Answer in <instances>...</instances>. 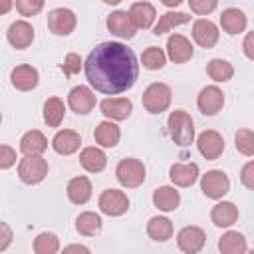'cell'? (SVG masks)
<instances>
[{"label": "cell", "instance_id": "cell-1", "mask_svg": "<svg viewBox=\"0 0 254 254\" xmlns=\"http://www.w3.org/2000/svg\"><path fill=\"white\" fill-rule=\"evenodd\" d=\"M85 77L95 91L117 95L131 89L139 75L137 56L119 42H103L91 50L85 64Z\"/></svg>", "mask_w": 254, "mask_h": 254}, {"label": "cell", "instance_id": "cell-2", "mask_svg": "<svg viewBox=\"0 0 254 254\" xmlns=\"http://www.w3.org/2000/svg\"><path fill=\"white\" fill-rule=\"evenodd\" d=\"M167 125H169V133H171V139L175 141V145L179 147H189L194 139V123L190 119V115L183 109H175L169 119H167Z\"/></svg>", "mask_w": 254, "mask_h": 254}, {"label": "cell", "instance_id": "cell-3", "mask_svg": "<svg viewBox=\"0 0 254 254\" xmlns=\"http://www.w3.org/2000/svg\"><path fill=\"white\" fill-rule=\"evenodd\" d=\"M171 97H173V93L167 83H151L143 91L141 101L149 113H163L171 105Z\"/></svg>", "mask_w": 254, "mask_h": 254}, {"label": "cell", "instance_id": "cell-4", "mask_svg": "<svg viewBox=\"0 0 254 254\" xmlns=\"http://www.w3.org/2000/svg\"><path fill=\"white\" fill-rule=\"evenodd\" d=\"M48 175V163L40 155H26L18 165V177L26 185H38Z\"/></svg>", "mask_w": 254, "mask_h": 254}, {"label": "cell", "instance_id": "cell-5", "mask_svg": "<svg viewBox=\"0 0 254 254\" xmlns=\"http://www.w3.org/2000/svg\"><path fill=\"white\" fill-rule=\"evenodd\" d=\"M115 177L121 187L135 189L145 181V165L139 159H123L115 169Z\"/></svg>", "mask_w": 254, "mask_h": 254}, {"label": "cell", "instance_id": "cell-6", "mask_svg": "<svg viewBox=\"0 0 254 254\" xmlns=\"http://www.w3.org/2000/svg\"><path fill=\"white\" fill-rule=\"evenodd\" d=\"M99 210L107 216H121L127 212L129 208V198L123 190H115V189H107L99 194Z\"/></svg>", "mask_w": 254, "mask_h": 254}, {"label": "cell", "instance_id": "cell-7", "mask_svg": "<svg viewBox=\"0 0 254 254\" xmlns=\"http://www.w3.org/2000/svg\"><path fill=\"white\" fill-rule=\"evenodd\" d=\"M77 18L69 8H56L48 14V28L56 36H67L75 30Z\"/></svg>", "mask_w": 254, "mask_h": 254}, {"label": "cell", "instance_id": "cell-8", "mask_svg": "<svg viewBox=\"0 0 254 254\" xmlns=\"http://www.w3.org/2000/svg\"><path fill=\"white\" fill-rule=\"evenodd\" d=\"M200 190L208 198H222L230 190V181L222 171H208L200 179Z\"/></svg>", "mask_w": 254, "mask_h": 254}, {"label": "cell", "instance_id": "cell-9", "mask_svg": "<svg viewBox=\"0 0 254 254\" xmlns=\"http://www.w3.org/2000/svg\"><path fill=\"white\" fill-rule=\"evenodd\" d=\"M196 147H198V153L206 159V161H214L222 155L224 151V139L218 131H212V129H206L198 135L196 139Z\"/></svg>", "mask_w": 254, "mask_h": 254}, {"label": "cell", "instance_id": "cell-10", "mask_svg": "<svg viewBox=\"0 0 254 254\" xmlns=\"http://www.w3.org/2000/svg\"><path fill=\"white\" fill-rule=\"evenodd\" d=\"M196 105H198V111L202 115H216L222 105H224V93L216 87V85H206L200 93H198V99H196Z\"/></svg>", "mask_w": 254, "mask_h": 254}, {"label": "cell", "instance_id": "cell-11", "mask_svg": "<svg viewBox=\"0 0 254 254\" xmlns=\"http://www.w3.org/2000/svg\"><path fill=\"white\" fill-rule=\"evenodd\" d=\"M204 242H206V234L198 226H185L177 234V244L187 254H194V252L202 250Z\"/></svg>", "mask_w": 254, "mask_h": 254}, {"label": "cell", "instance_id": "cell-12", "mask_svg": "<svg viewBox=\"0 0 254 254\" xmlns=\"http://www.w3.org/2000/svg\"><path fill=\"white\" fill-rule=\"evenodd\" d=\"M67 105L71 107V111H75L77 115H87L93 107H95V93L85 87V85H77L69 91L67 95Z\"/></svg>", "mask_w": 254, "mask_h": 254}, {"label": "cell", "instance_id": "cell-13", "mask_svg": "<svg viewBox=\"0 0 254 254\" xmlns=\"http://www.w3.org/2000/svg\"><path fill=\"white\" fill-rule=\"evenodd\" d=\"M99 109H101V113L107 117V119H113V121H123V119H127L129 115H131V111H133V103H131V99H127V97H107V99H103L101 103H99Z\"/></svg>", "mask_w": 254, "mask_h": 254}, {"label": "cell", "instance_id": "cell-14", "mask_svg": "<svg viewBox=\"0 0 254 254\" xmlns=\"http://www.w3.org/2000/svg\"><path fill=\"white\" fill-rule=\"evenodd\" d=\"M107 30L111 34H115L117 38H123V40H131L137 32V28L133 26V22L125 10H117V12L107 16Z\"/></svg>", "mask_w": 254, "mask_h": 254}, {"label": "cell", "instance_id": "cell-15", "mask_svg": "<svg viewBox=\"0 0 254 254\" xmlns=\"http://www.w3.org/2000/svg\"><path fill=\"white\" fill-rule=\"evenodd\" d=\"M6 38H8V42H10L12 48L24 50V48H28V46L32 44V40H34V28H32L26 20H16V22L8 28Z\"/></svg>", "mask_w": 254, "mask_h": 254}, {"label": "cell", "instance_id": "cell-16", "mask_svg": "<svg viewBox=\"0 0 254 254\" xmlns=\"http://www.w3.org/2000/svg\"><path fill=\"white\" fill-rule=\"evenodd\" d=\"M167 56L175 64H185V62H189L192 58V44L185 36L173 34L167 40Z\"/></svg>", "mask_w": 254, "mask_h": 254}, {"label": "cell", "instance_id": "cell-17", "mask_svg": "<svg viewBox=\"0 0 254 254\" xmlns=\"http://www.w3.org/2000/svg\"><path fill=\"white\" fill-rule=\"evenodd\" d=\"M192 38L200 48H214L218 42V28L210 20L200 18L192 24Z\"/></svg>", "mask_w": 254, "mask_h": 254}, {"label": "cell", "instance_id": "cell-18", "mask_svg": "<svg viewBox=\"0 0 254 254\" xmlns=\"http://www.w3.org/2000/svg\"><path fill=\"white\" fill-rule=\"evenodd\" d=\"M10 81H12V85L16 89L30 91V89H34L38 85V69L32 67V65H26V64L16 65L12 69V73H10Z\"/></svg>", "mask_w": 254, "mask_h": 254}, {"label": "cell", "instance_id": "cell-19", "mask_svg": "<svg viewBox=\"0 0 254 254\" xmlns=\"http://www.w3.org/2000/svg\"><path fill=\"white\" fill-rule=\"evenodd\" d=\"M81 145V139H79V133H75L73 129H64V131H58L52 139V147L56 153L60 155H73Z\"/></svg>", "mask_w": 254, "mask_h": 254}, {"label": "cell", "instance_id": "cell-20", "mask_svg": "<svg viewBox=\"0 0 254 254\" xmlns=\"http://www.w3.org/2000/svg\"><path fill=\"white\" fill-rule=\"evenodd\" d=\"M127 14H129L133 26L139 28V30L151 28L153 22H155V18H157V12H155V8H153L149 2H135V4L129 8Z\"/></svg>", "mask_w": 254, "mask_h": 254}, {"label": "cell", "instance_id": "cell-21", "mask_svg": "<svg viewBox=\"0 0 254 254\" xmlns=\"http://www.w3.org/2000/svg\"><path fill=\"white\" fill-rule=\"evenodd\" d=\"M246 24H248L246 14H244L242 10H238V8H226V10H222V14H220V26H222V30H224L226 34H230V36L242 34V32L246 30Z\"/></svg>", "mask_w": 254, "mask_h": 254}, {"label": "cell", "instance_id": "cell-22", "mask_svg": "<svg viewBox=\"0 0 254 254\" xmlns=\"http://www.w3.org/2000/svg\"><path fill=\"white\" fill-rule=\"evenodd\" d=\"M169 177L177 187H190L198 179V165L196 163H177L171 167Z\"/></svg>", "mask_w": 254, "mask_h": 254}, {"label": "cell", "instance_id": "cell-23", "mask_svg": "<svg viewBox=\"0 0 254 254\" xmlns=\"http://www.w3.org/2000/svg\"><path fill=\"white\" fill-rule=\"evenodd\" d=\"M210 220L220 226V228H226V226H232L236 220H238V208L234 206V202H228V200H222L218 204L212 206L210 210Z\"/></svg>", "mask_w": 254, "mask_h": 254}, {"label": "cell", "instance_id": "cell-24", "mask_svg": "<svg viewBox=\"0 0 254 254\" xmlns=\"http://www.w3.org/2000/svg\"><path fill=\"white\" fill-rule=\"evenodd\" d=\"M46 149H48V139L38 129H32V131L24 133L22 139H20V151L24 155H42Z\"/></svg>", "mask_w": 254, "mask_h": 254}, {"label": "cell", "instance_id": "cell-25", "mask_svg": "<svg viewBox=\"0 0 254 254\" xmlns=\"http://www.w3.org/2000/svg\"><path fill=\"white\" fill-rule=\"evenodd\" d=\"M79 163L87 173H101L107 165V157L97 147H85L79 153Z\"/></svg>", "mask_w": 254, "mask_h": 254}, {"label": "cell", "instance_id": "cell-26", "mask_svg": "<svg viewBox=\"0 0 254 254\" xmlns=\"http://www.w3.org/2000/svg\"><path fill=\"white\" fill-rule=\"evenodd\" d=\"M67 198L73 204H85L91 198V183L87 177H75L67 183Z\"/></svg>", "mask_w": 254, "mask_h": 254}, {"label": "cell", "instance_id": "cell-27", "mask_svg": "<svg viewBox=\"0 0 254 254\" xmlns=\"http://www.w3.org/2000/svg\"><path fill=\"white\" fill-rule=\"evenodd\" d=\"M181 202V194L179 190H175L173 187H159L155 192H153V204L159 208V210H165V212H171L179 206Z\"/></svg>", "mask_w": 254, "mask_h": 254}, {"label": "cell", "instance_id": "cell-28", "mask_svg": "<svg viewBox=\"0 0 254 254\" xmlns=\"http://www.w3.org/2000/svg\"><path fill=\"white\" fill-rule=\"evenodd\" d=\"M93 137H95V141H97L101 147H115V145L119 143L121 131H119V127H117L113 121H101V123L95 127Z\"/></svg>", "mask_w": 254, "mask_h": 254}, {"label": "cell", "instance_id": "cell-29", "mask_svg": "<svg viewBox=\"0 0 254 254\" xmlns=\"http://www.w3.org/2000/svg\"><path fill=\"white\" fill-rule=\"evenodd\" d=\"M147 234L155 242H167L173 236V224L165 216H153L147 222Z\"/></svg>", "mask_w": 254, "mask_h": 254}, {"label": "cell", "instance_id": "cell-30", "mask_svg": "<svg viewBox=\"0 0 254 254\" xmlns=\"http://www.w3.org/2000/svg\"><path fill=\"white\" fill-rule=\"evenodd\" d=\"M246 248H248L246 238L240 232H234V230L222 234L220 240H218V250L222 254H242V252H246Z\"/></svg>", "mask_w": 254, "mask_h": 254}, {"label": "cell", "instance_id": "cell-31", "mask_svg": "<svg viewBox=\"0 0 254 254\" xmlns=\"http://www.w3.org/2000/svg\"><path fill=\"white\" fill-rule=\"evenodd\" d=\"M65 113V105L60 97H48L44 103V121L48 123V127H60L62 119Z\"/></svg>", "mask_w": 254, "mask_h": 254}, {"label": "cell", "instance_id": "cell-32", "mask_svg": "<svg viewBox=\"0 0 254 254\" xmlns=\"http://www.w3.org/2000/svg\"><path fill=\"white\" fill-rule=\"evenodd\" d=\"M75 230L81 236H95L101 230V218L95 212H81L75 218Z\"/></svg>", "mask_w": 254, "mask_h": 254}, {"label": "cell", "instance_id": "cell-33", "mask_svg": "<svg viewBox=\"0 0 254 254\" xmlns=\"http://www.w3.org/2000/svg\"><path fill=\"white\" fill-rule=\"evenodd\" d=\"M189 20H190V16H189V14H185V12H167V14H163V16L159 18V22H157V26H155L153 34H155V36H161V34H165V32L173 30L175 26L187 24Z\"/></svg>", "mask_w": 254, "mask_h": 254}, {"label": "cell", "instance_id": "cell-34", "mask_svg": "<svg viewBox=\"0 0 254 254\" xmlns=\"http://www.w3.org/2000/svg\"><path fill=\"white\" fill-rule=\"evenodd\" d=\"M206 73L214 81H228L234 75V67L226 60H210L206 64Z\"/></svg>", "mask_w": 254, "mask_h": 254}, {"label": "cell", "instance_id": "cell-35", "mask_svg": "<svg viewBox=\"0 0 254 254\" xmlns=\"http://www.w3.org/2000/svg\"><path fill=\"white\" fill-rule=\"evenodd\" d=\"M60 250V240L52 232H42L34 240V252L36 254H56Z\"/></svg>", "mask_w": 254, "mask_h": 254}, {"label": "cell", "instance_id": "cell-36", "mask_svg": "<svg viewBox=\"0 0 254 254\" xmlns=\"http://www.w3.org/2000/svg\"><path fill=\"white\" fill-rule=\"evenodd\" d=\"M141 62H143V67H147V69H161L165 65V62H167V56H165V52L161 48L151 46V48H147L143 52Z\"/></svg>", "mask_w": 254, "mask_h": 254}, {"label": "cell", "instance_id": "cell-37", "mask_svg": "<svg viewBox=\"0 0 254 254\" xmlns=\"http://www.w3.org/2000/svg\"><path fill=\"white\" fill-rule=\"evenodd\" d=\"M234 143H236V151L246 155V157H252L254 155V135L250 129H238L236 131V137H234Z\"/></svg>", "mask_w": 254, "mask_h": 254}, {"label": "cell", "instance_id": "cell-38", "mask_svg": "<svg viewBox=\"0 0 254 254\" xmlns=\"http://www.w3.org/2000/svg\"><path fill=\"white\" fill-rule=\"evenodd\" d=\"M44 8V0H16V10L22 16H36Z\"/></svg>", "mask_w": 254, "mask_h": 254}, {"label": "cell", "instance_id": "cell-39", "mask_svg": "<svg viewBox=\"0 0 254 254\" xmlns=\"http://www.w3.org/2000/svg\"><path fill=\"white\" fill-rule=\"evenodd\" d=\"M62 67V71H64V75H73V73H77L79 69H81V58L77 56V54H67L65 56V60H64V64L60 65Z\"/></svg>", "mask_w": 254, "mask_h": 254}, {"label": "cell", "instance_id": "cell-40", "mask_svg": "<svg viewBox=\"0 0 254 254\" xmlns=\"http://www.w3.org/2000/svg\"><path fill=\"white\" fill-rule=\"evenodd\" d=\"M216 4H218V0H189L190 10H192L194 14H198V16L210 14V12L216 8Z\"/></svg>", "mask_w": 254, "mask_h": 254}, {"label": "cell", "instance_id": "cell-41", "mask_svg": "<svg viewBox=\"0 0 254 254\" xmlns=\"http://www.w3.org/2000/svg\"><path fill=\"white\" fill-rule=\"evenodd\" d=\"M16 163V151L8 145H0V169H10Z\"/></svg>", "mask_w": 254, "mask_h": 254}, {"label": "cell", "instance_id": "cell-42", "mask_svg": "<svg viewBox=\"0 0 254 254\" xmlns=\"http://www.w3.org/2000/svg\"><path fill=\"white\" fill-rule=\"evenodd\" d=\"M240 181L246 189H254V163L248 161L244 167H242V173H240Z\"/></svg>", "mask_w": 254, "mask_h": 254}, {"label": "cell", "instance_id": "cell-43", "mask_svg": "<svg viewBox=\"0 0 254 254\" xmlns=\"http://www.w3.org/2000/svg\"><path fill=\"white\" fill-rule=\"evenodd\" d=\"M12 238H14L12 228L6 222H0V252H4L12 244Z\"/></svg>", "mask_w": 254, "mask_h": 254}, {"label": "cell", "instance_id": "cell-44", "mask_svg": "<svg viewBox=\"0 0 254 254\" xmlns=\"http://www.w3.org/2000/svg\"><path fill=\"white\" fill-rule=\"evenodd\" d=\"M244 54H246V58H248V60H254V50H252V34H248V36H246V40H244Z\"/></svg>", "mask_w": 254, "mask_h": 254}, {"label": "cell", "instance_id": "cell-45", "mask_svg": "<svg viewBox=\"0 0 254 254\" xmlns=\"http://www.w3.org/2000/svg\"><path fill=\"white\" fill-rule=\"evenodd\" d=\"M12 4H14V0H0V16L8 14L12 10Z\"/></svg>", "mask_w": 254, "mask_h": 254}, {"label": "cell", "instance_id": "cell-46", "mask_svg": "<svg viewBox=\"0 0 254 254\" xmlns=\"http://www.w3.org/2000/svg\"><path fill=\"white\" fill-rule=\"evenodd\" d=\"M64 252H83V254H87V252H89V248H85V246H79V244H71V246L64 248Z\"/></svg>", "mask_w": 254, "mask_h": 254}, {"label": "cell", "instance_id": "cell-47", "mask_svg": "<svg viewBox=\"0 0 254 254\" xmlns=\"http://www.w3.org/2000/svg\"><path fill=\"white\" fill-rule=\"evenodd\" d=\"M165 6H169V8H175V6H179L183 0H161Z\"/></svg>", "mask_w": 254, "mask_h": 254}, {"label": "cell", "instance_id": "cell-48", "mask_svg": "<svg viewBox=\"0 0 254 254\" xmlns=\"http://www.w3.org/2000/svg\"><path fill=\"white\" fill-rule=\"evenodd\" d=\"M103 2H105V4H119L121 0H103Z\"/></svg>", "mask_w": 254, "mask_h": 254}, {"label": "cell", "instance_id": "cell-49", "mask_svg": "<svg viewBox=\"0 0 254 254\" xmlns=\"http://www.w3.org/2000/svg\"><path fill=\"white\" fill-rule=\"evenodd\" d=\"M0 121H2V113H0Z\"/></svg>", "mask_w": 254, "mask_h": 254}]
</instances>
